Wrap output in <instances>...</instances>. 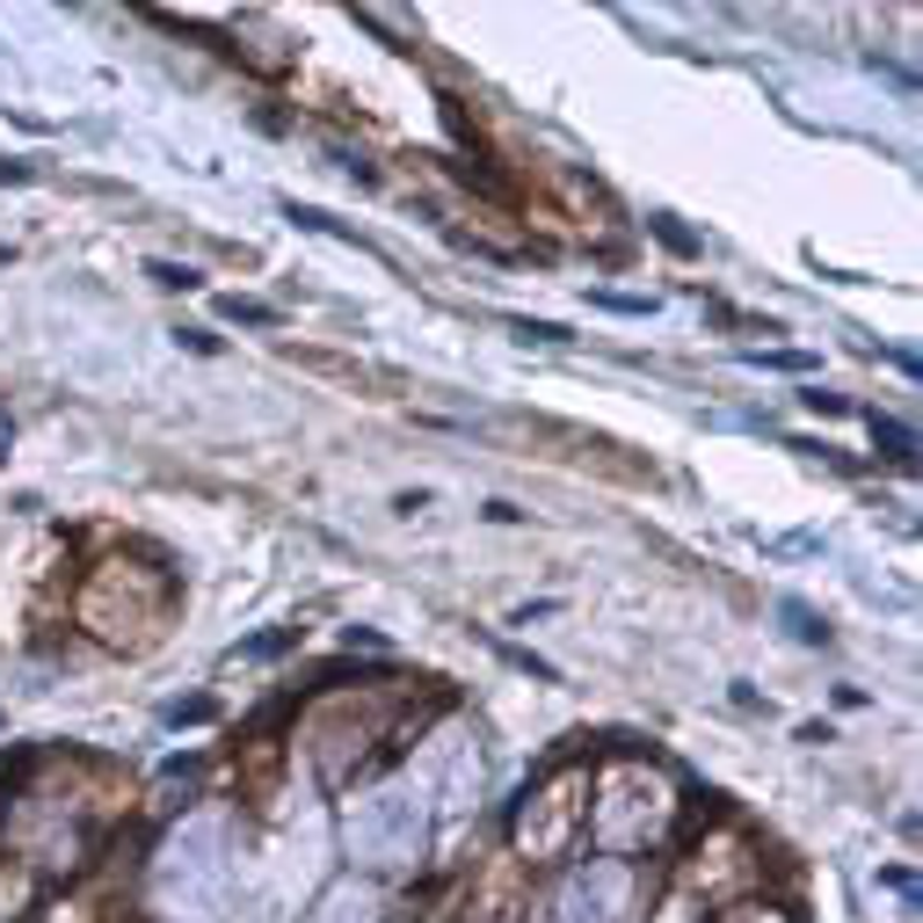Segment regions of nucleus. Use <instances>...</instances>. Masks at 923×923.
<instances>
[{
	"instance_id": "1",
	"label": "nucleus",
	"mask_w": 923,
	"mask_h": 923,
	"mask_svg": "<svg viewBox=\"0 0 923 923\" xmlns=\"http://www.w3.org/2000/svg\"><path fill=\"white\" fill-rule=\"evenodd\" d=\"M219 314H226V320H241V328H277V306H255V298H226Z\"/></svg>"
},
{
	"instance_id": "2",
	"label": "nucleus",
	"mask_w": 923,
	"mask_h": 923,
	"mask_svg": "<svg viewBox=\"0 0 923 923\" xmlns=\"http://www.w3.org/2000/svg\"><path fill=\"white\" fill-rule=\"evenodd\" d=\"M509 335H517V342H545V349L567 342V328H553V320H509Z\"/></svg>"
},
{
	"instance_id": "3",
	"label": "nucleus",
	"mask_w": 923,
	"mask_h": 923,
	"mask_svg": "<svg viewBox=\"0 0 923 923\" xmlns=\"http://www.w3.org/2000/svg\"><path fill=\"white\" fill-rule=\"evenodd\" d=\"M872 436L888 444V458H909V452H916V436H909L902 422H880V415H872Z\"/></svg>"
},
{
	"instance_id": "4",
	"label": "nucleus",
	"mask_w": 923,
	"mask_h": 923,
	"mask_svg": "<svg viewBox=\"0 0 923 923\" xmlns=\"http://www.w3.org/2000/svg\"><path fill=\"white\" fill-rule=\"evenodd\" d=\"M146 277H153V284H168V291H190V284H197V269H182V262H153Z\"/></svg>"
},
{
	"instance_id": "5",
	"label": "nucleus",
	"mask_w": 923,
	"mask_h": 923,
	"mask_svg": "<svg viewBox=\"0 0 923 923\" xmlns=\"http://www.w3.org/2000/svg\"><path fill=\"white\" fill-rule=\"evenodd\" d=\"M778 611H785V618H793V633H800V640H829V633H821L815 618H807V604H778Z\"/></svg>"
},
{
	"instance_id": "6",
	"label": "nucleus",
	"mask_w": 923,
	"mask_h": 923,
	"mask_svg": "<svg viewBox=\"0 0 923 923\" xmlns=\"http://www.w3.org/2000/svg\"><path fill=\"white\" fill-rule=\"evenodd\" d=\"M655 233H662V241H669V247H677V255H698V241H691V233H683V226H677V219H655Z\"/></svg>"
}]
</instances>
